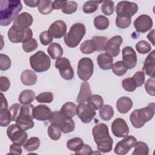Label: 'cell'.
<instances>
[{
  "label": "cell",
  "mask_w": 155,
  "mask_h": 155,
  "mask_svg": "<svg viewBox=\"0 0 155 155\" xmlns=\"http://www.w3.org/2000/svg\"><path fill=\"white\" fill-rule=\"evenodd\" d=\"M154 83L155 79L154 78H150L145 83V89L148 94L151 96H154L155 95L154 91Z\"/></svg>",
  "instance_id": "f5cc1de1"
},
{
  "label": "cell",
  "mask_w": 155,
  "mask_h": 155,
  "mask_svg": "<svg viewBox=\"0 0 155 155\" xmlns=\"http://www.w3.org/2000/svg\"><path fill=\"white\" fill-rule=\"evenodd\" d=\"M114 10V4L112 1H104L101 6V10L102 13L107 15L110 16L113 13Z\"/></svg>",
  "instance_id": "7dc6e473"
},
{
  "label": "cell",
  "mask_w": 155,
  "mask_h": 155,
  "mask_svg": "<svg viewBox=\"0 0 155 155\" xmlns=\"http://www.w3.org/2000/svg\"><path fill=\"white\" fill-rule=\"evenodd\" d=\"M136 49L140 54H146L149 53L151 50V46L150 43L146 41L142 40L139 41L135 45Z\"/></svg>",
  "instance_id": "7bdbcfd3"
},
{
  "label": "cell",
  "mask_w": 155,
  "mask_h": 155,
  "mask_svg": "<svg viewBox=\"0 0 155 155\" xmlns=\"http://www.w3.org/2000/svg\"><path fill=\"white\" fill-rule=\"evenodd\" d=\"M7 134L10 140L14 143L24 145L28 139L27 133L16 124H12L7 128Z\"/></svg>",
  "instance_id": "9c48e42d"
},
{
  "label": "cell",
  "mask_w": 155,
  "mask_h": 155,
  "mask_svg": "<svg viewBox=\"0 0 155 155\" xmlns=\"http://www.w3.org/2000/svg\"><path fill=\"white\" fill-rule=\"evenodd\" d=\"M36 100L39 103H51L53 100V95L51 92H43L36 96Z\"/></svg>",
  "instance_id": "c3c4849f"
},
{
  "label": "cell",
  "mask_w": 155,
  "mask_h": 155,
  "mask_svg": "<svg viewBox=\"0 0 155 155\" xmlns=\"http://www.w3.org/2000/svg\"><path fill=\"white\" fill-rule=\"evenodd\" d=\"M78 9V4L75 1H65V4L61 8L62 12L65 14L70 15L74 13Z\"/></svg>",
  "instance_id": "b9f144b4"
},
{
  "label": "cell",
  "mask_w": 155,
  "mask_h": 155,
  "mask_svg": "<svg viewBox=\"0 0 155 155\" xmlns=\"http://www.w3.org/2000/svg\"><path fill=\"white\" fill-rule=\"evenodd\" d=\"M113 73L118 76H122L127 72V68L124 65L122 61H119L113 64L112 66Z\"/></svg>",
  "instance_id": "ab89813d"
},
{
  "label": "cell",
  "mask_w": 155,
  "mask_h": 155,
  "mask_svg": "<svg viewBox=\"0 0 155 155\" xmlns=\"http://www.w3.org/2000/svg\"><path fill=\"white\" fill-rule=\"evenodd\" d=\"M94 65L89 58H81L78 64L77 73L80 79L87 81L91 77L94 71Z\"/></svg>",
  "instance_id": "ba28073f"
},
{
  "label": "cell",
  "mask_w": 155,
  "mask_h": 155,
  "mask_svg": "<svg viewBox=\"0 0 155 155\" xmlns=\"http://www.w3.org/2000/svg\"><path fill=\"white\" fill-rule=\"evenodd\" d=\"M99 67L104 70H108L112 68L113 59L107 53H101L97 58Z\"/></svg>",
  "instance_id": "d4e9b609"
},
{
  "label": "cell",
  "mask_w": 155,
  "mask_h": 155,
  "mask_svg": "<svg viewBox=\"0 0 155 155\" xmlns=\"http://www.w3.org/2000/svg\"><path fill=\"white\" fill-rule=\"evenodd\" d=\"M30 64L32 69L38 73L47 71L51 66L49 56L42 51H38L30 58Z\"/></svg>",
  "instance_id": "8992f818"
},
{
  "label": "cell",
  "mask_w": 155,
  "mask_h": 155,
  "mask_svg": "<svg viewBox=\"0 0 155 155\" xmlns=\"http://www.w3.org/2000/svg\"><path fill=\"white\" fill-rule=\"evenodd\" d=\"M102 1H88L85 2L83 5V12L85 13H92L96 12L99 7V4Z\"/></svg>",
  "instance_id": "60d3db41"
},
{
  "label": "cell",
  "mask_w": 155,
  "mask_h": 155,
  "mask_svg": "<svg viewBox=\"0 0 155 155\" xmlns=\"http://www.w3.org/2000/svg\"><path fill=\"white\" fill-rule=\"evenodd\" d=\"M76 108L77 106L75 104L68 102L62 106L60 113L67 118H72L76 114Z\"/></svg>",
  "instance_id": "4316f807"
},
{
  "label": "cell",
  "mask_w": 155,
  "mask_h": 155,
  "mask_svg": "<svg viewBox=\"0 0 155 155\" xmlns=\"http://www.w3.org/2000/svg\"><path fill=\"white\" fill-rule=\"evenodd\" d=\"M91 39L94 42L96 51H102L104 50V47L107 42V38L105 36H94L91 38Z\"/></svg>",
  "instance_id": "f6af8a7d"
},
{
  "label": "cell",
  "mask_w": 155,
  "mask_h": 155,
  "mask_svg": "<svg viewBox=\"0 0 155 155\" xmlns=\"http://www.w3.org/2000/svg\"><path fill=\"white\" fill-rule=\"evenodd\" d=\"M80 51L86 54H91L96 51V47L94 42L91 39L84 41L80 46Z\"/></svg>",
  "instance_id": "1f68e13d"
},
{
  "label": "cell",
  "mask_w": 155,
  "mask_h": 155,
  "mask_svg": "<svg viewBox=\"0 0 155 155\" xmlns=\"http://www.w3.org/2000/svg\"><path fill=\"white\" fill-rule=\"evenodd\" d=\"M8 103L6 98L4 97V95L2 94V93H1V105H0V109L3 108H8Z\"/></svg>",
  "instance_id": "6125c7cd"
},
{
  "label": "cell",
  "mask_w": 155,
  "mask_h": 155,
  "mask_svg": "<svg viewBox=\"0 0 155 155\" xmlns=\"http://www.w3.org/2000/svg\"><path fill=\"white\" fill-rule=\"evenodd\" d=\"M10 86L9 79L5 76L0 77V91L1 92L6 91L8 90Z\"/></svg>",
  "instance_id": "6f0895ef"
},
{
  "label": "cell",
  "mask_w": 155,
  "mask_h": 155,
  "mask_svg": "<svg viewBox=\"0 0 155 155\" xmlns=\"http://www.w3.org/2000/svg\"><path fill=\"white\" fill-rule=\"evenodd\" d=\"M40 0H25L24 1V3L27 6L30 7H38Z\"/></svg>",
  "instance_id": "91938a15"
},
{
  "label": "cell",
  "mask_w": 155,
  "mask_h": 155,
  "mask_svg": "<svg viewBox=\"0 0 155 155\" xmlns=\"http://www.w3.org/2000/svg\"><path fill=\"white\" fill-rule=\"evenodd\" d=\"M122 85L123 88L125 91H127L129 92L134 91L137 88L136 82L134 81V80L132 77L127 78L123 79L122 82Z\"/></svg>",
  "instance_id": "bcb514c9"
},
{
  "label": "cell",
  "mask_w": 155,
  "mask_h": 155,
  "mask_svg": "<svg viewBox=\"0 0 155 155\" xmlns=\"http://www.w3.org/2000/svg\"><path fill=\"white\" fill-rule=\"evenodd\" d=\"M93 24L96 29L99 30H104L108 27L110 22L109 19L106 16L99 15L94 18Z\"/></svg>",
  "instance_id": "4dcf8cb0"
},
{
  "label": "cell",
  "mask_w": 155,
  "mask_h": 155,
  "mask_svg": "<svg viewBox=\"0 0 155 155\" xmlns=\"http://www.w3.org/2000/svg\"><path fill=\"white\" fill-rule=\"evenodd\" d=\"M76 154H84V155H90L93 153V150L91 147L87 144L84 143L82 147L76 151L74 152Z\"/></svg>",
  "instance_id": "9f6ffc18"
},
{
  "label": "cell",
  "mask_w": 155,
  "mask_h": 155,
  "mask_svg": "<svg viewBox=\"0 0 155 155\" xmlns=\"http://www.w3.org/2000/svg\"><path fill=\"white\" fill-rule=\"evenodd\" d=\"M92 133L99 151L106 153L112 150L113 140L109 134L106 124L101 123L95 125L93 128Z\"/></svg>",
  "instance_id": "7a4b0ae2"
},
{
  "label": "cell",
  "mask_w": 155,
  "mask_h": 155,
  "mask_svg": "<svg viewBox=\"0 0 155 155\" xmlns=\"http://www.w3.org/2000/svg\"><path fill=\"white\" fill-rule=\"evenodd\" d=\"M53 114L50 108L44 104H40L34 108L33 118L41 121L50 120Z\"/></svg>",
  "instance_id": "ffe728a7"
},
{
  "label": "cell",
  "mask_w": 155,
  "mask_h": 155,
  "mask_svg": "<svg viewBox=\"0 0 155 155\" xmlns=\"http://www.w3.org/2000/svg\"><path fill=\"white\" fill-rule=\"evenodd\" d=\"M12 121V116L9 110L7 108L0 109V125L7 127Z\"/></svg>",
  "instance_id": "74e56055"
},
{
  "label": "cell",
  "mask_w": 155,
  "mask_h": 155,
  "mask_svg": "<svg viewBox=\"0 0 155 155\" xmlns=\"http://www.w3.org/2000/svg\"><path fill=\"white\" fill-rule=\"evenodd\" d=\"M154 112V103H150L146 107L134 110L130 115V120L134 128H140L153 119Z\"/></svg>",
  "instance_id": "3957f363"
},
{
  "label": "cell",
  "mask_w": 155,
  "mask_h": 155,
  "mask_svg": "<svg viewBox=\"0 0 155 155\" xmlns=\"http://www.w3.org/2000/svg\"><path fill=\"white\" fill-rule=\"evenodd\" d=\"M88 104L93 110H97L101 108L104 104L103 98L98 94H93L88 101Z\"/></svg>",
  "instance_id": "e575fe53"
},
{
  "label": "cell",
  "mask_w": 155,
  "mask_h": 155,
  "mask_svg": "<svg viewBox=\"0 0 155 155\" xmlns=\"http://www.w3.org/2000/svg\"><path fill=\"white\" fill-rule=\"evenodd\" d=\"M47 134L51 139L58 140L61 137L62 131L58 126L54 124H50L47 129Z\"/></svg>",
  "instance_id": "d590c367"
},
{
  "label": "cell",
  "mask_w": 155,
  "mask_h": 155,
  "mask_svg": "<svg viewBox=\"0 0 155 155\" xmlns=\"http://www.w3.org/2000/svg\"><path fill=\"white\" fill-rule=\"evenodd\" d=\"M131 22V18L117 16L116 18V25L117 27L124 29L130 26Z\"/></svg>",
  "instance_id": "f907efd6"
},
{
  "label": "cell",
  "mask_w": 155,
  "mask_h": 155,
  "mask_svg": "<svg viewBox=\"0 0 155 155\" xmlns=\"http://www.w3.org/2000/svg\"><path fill=\"white\" fill-rule=\"evenodd\" d=\"M91 95L92 94L90 84L88 82L84 81L81 85L80 91L78 95L76 101L78 103L87 102Z\"/></svg>",
  "instance_id": "603a6c76"
},
{
  "label": "cell",
  "mask_w": 155,
  "mask_h": 155,
  "mask_svg": "<svg viewBox=\"0 0 155 155\" xmlns=\"http://www.w3.org/2000/svg\"><path fill=\"white\" fill-rule=\"evenodd\" d=\"M96 111L88 104L79 103L77 106L76 114L81 120L85 124L90 123L96 116Z\"/></svg>",
  "instance_id": "7c38bea8"
},
{
  "label": "cell",
  "mask_w": 155,
  "mask_h": 155,
  "mask_svg": "<svg viewBox=\"0 0 155 155\" xmlns=\"http://www.w3.org/2000/svg\"><path fill=\"white\" fill-rule=\"evenodd\" d=\"M47 52L51 59H58L63 54V48L61 45L57 42H53L47 48Z\"/></svg>",
  "instance_id": "83f0119b"
},
{
  "label": "cell",
  "mask_w": 155,
  "mask_h": 155,
  "mask_svg": "<svg viewBox=\"0 0 155 155\" xmlns=\"http://www.w3.org/2000/svg\"><path fill=\"white\" fill-rule=\"evenodd\" d=\"M55 67L59 70L62 78L65 80H71L74 77V71L70 61L66 58H60L56 60Z\"/></svg>",
  "instance_id": "8fae6325"
},
{
  "label": "cell",
  "mask_w": 155,
  "mask_h": 155,
  "mask_svg": "<svg viewBox=\"0 0 155 155\" xmlns=\"http://www.w3.org/2000/svg\"><path fill=\"white\" fill-rule=\"evenodd\" d=\"M84 144V141L80 137H74L71 139H69L67 142V148L73 151H78Z\"/></svg>",
  "instance_id": "f35d334b"
},
{
  "label": "cell",
  "mask_w": 155,
  "mask_h": 155,
  "mask_svg": "<svg viewBox=\"0 0 155 155\" xmlns=\"http://www.w3.org/2000/svg\"><path fill=\"white\" fill-rule=\"evenodd\" d=\"M122 42L123 39L119 35H116L110 38L107 41L104 47L105 53L112 58L118 56L120 52V46L122 44Z\"/></svg>",
  "instance_id": "9a60e30c"
},
{
  "label": "cell",
  "mask_w": 155,
  "mask_h": 155,
  "mask_svg": "<svg viewBox=\"0 0 155 155\" xmlns=\"http://www.w3.org/2000/svg\"><path fill=\"white\" fill-rule=\"evenodd\" d=\"M51 124L58 126L62 132L64 133H69L74 131L75 124L71 118H67L64 117L60 111H55L53 112L52 116L50 119Z\"/></svg>",
  "instance_id": "52a82bcc"
},
{
  "label": "cell",
  "mask_w": 155,
  "mask_h": 155,
  "mask_svg": "<svg viewBox=\"0 0 155 155\" xmlns=\"http://www.w3.org/2000/svg\"><path fill=\"white\" fill-rule=\"evenodd\" d=\"M136 82L137 87L142 86L145 82V73L143 71H138L132 77Z\"/></svg>",
  "instance_id": "11a10c76"
},
{
  "label": "cell",
  "mask_w": 155,
  "mask_h": 155,
  "mask_svg": "<svg viewBox=\"0 0 155 155\" xmlns=\"http://www.w3.org/2000/svg\"><path fill=\"white\" fill-rule=\"evenodd\" d=\"M133 107L132 100L127 96H123L118 99L116 102V108L117 111L122 114L128 113Z\"/></svg>",
  "instance_id": "cb8c5ba5"
},
{
  "label": "cell",
  "mask_w": 155,
  "mask_h": 155,
  "mask_svg": "<svg viewBox=\"0 0 155 155\" xmlns=\"http://www.w3.org/2000/svg\"><path fill=\"white\" fill-rule=\"evenodd\" d=\"M40 140L37 137H31L24 144V148L27 151H35L39 147Z\"/></svg>",
  "instance_id": "836d02e7"
},
{
  "label": "cell",
  "mask_w": 155,
  "mask_h": 155,
  "mask_svg": "<svg viewBox=\"0 0 155 155\" xmlns=\"http://www.w3.org/2000/svg\"><path fill=\"white\" fill-rule=\"evenodd\" d=\"M137 143V139L133 136H127L119 141L114 147V151L117 155H124L134 147Z\"/></svg>",
  "instance_id": "5bb4252c"
},
{
  "label": "cell",
  "mask_w": 155,
  "mask_h": 155,
  "mask_svg": "<svg viewBox=\"0 0 155 155\" xmlns=\"http://www.w3.org/2000/svg\"><path fill=\"white\" fill-rule=\"evenodd\" d=\"M66 1H53L52 7L53 9L58 10L59 8H61L64 4H65Z\"/></svg>",
  "instance_id": "94428289"
},
{
  "label": "cell",
  "mask_w": 155,
  "mask_h": 155,
  "mask_svg": "<svg viewBox=\"0 0 155 155\" xmlns=\"http://www.w3.org/2000/svg\"><path fill=\"white\" fill-rule=\"evenodd\" d=\"M122 62L127 69L133 68L137 64V55L134 50L130 46L124 47L122 50Z\"/></svg>",
  "instance_id": "d6986e66"
},
{
  "label": "cell",
  "mask_w": 155,
  "mask_h": 155,
  "mask_svg": "<svg viewBox=\"0 0 155 155\" xmlns=\"http://www.w3.org/2000/svg\"><path fill=\"white\" fill-rule=\"evenodd\" d=\"M86 32L85 25L78 22L73 24L69 31L64 35V42L67 46L70 48L77 47Z\"/></svg>",
  "instance_id": "277c9868"
},
{
  "label": "cell",
  "mask_w": 155,
  "mask_h": 155,
  "mask_svg": "<svg viewBox=\"0 0 155 155\" xmlns=\"http://www.w3.org/2000/svg\"><path fill=\"white\" fill-rule=\"evenodd\" d=\"M111 131L117 137L127 136L129 133V128L125 120L122 118L115 119L111 124Z\"/></svg>",
  "instance_id": "ac0fdd59"
},
{
  "label": "cell",
  "mask_w": 155,
  "mask_h": 155,
  "mask_svg": "<svg viewBox=\"0 0 155 155\" xmlns=\"http://www.w3.org/2000/svg\"><path fill=\"white\" fill-rule=\"evenodd\" d=\"M134 147L132 155H148L149 154V148L147 144L143 142H137Z\"/></svg>",
  "instance_id": "8d00e7d4"
},
{
  "label": "cell",
  "mask_w": 155,
  "mask_h": 155,
  "mask_svg": "<svg viewBox=\"0 0 155 155\" xmlns=\"http://www.w3.org/2000/svg\"><path fill=\"white\" fill-rule=\"evenodd\" d=\"M33 105L29 104L21 106L19 116L16 120V124L24 131H27L34 127L33 120Z\"/></svg>",
  "instance_id": "5b68a950"
},
{
  "label": "cell",
  "mask_w": 155,
  "mask_h": 155,
  "mask_svg": "<svg viewBox=\"0 0 155 155\" xmlns=\"http://www.w3.org/2000/svg\"><path fill=\"white\" fill-rule=\"evenodd\" d=\"M33 21V17L30 13L23 12L14 20L13 24L11 27L18 31H24L31 25Z\"/></svg>",
  "instance_id": "2e32d148"
},
{
  "label": "cell",
  "mask_w": 155,
  "mask_h": 155,
  "mask_svg": "<svg viewBox=\"0 0 155 155\" xmlns=\"http://www.w3.org/2000/svg\"><path fill=\"white\" fill-rule=\"evenodd\" d=\"M22 8L21 1L1 0L0 1V25L7 26L15 20Z\"/></svg>",
  "instance_id": "6da1fadb"
},
{
  "label": "cell",
  "mask_w": 155,
  "mask_h": 155,
  "mask_svg": "<svg viewBox=\"0 0 155 155\" xmlns=\"http://www.w3.org/2000/svg\"><path fill=\"white\" fill-rule=\"evenodd\" d=\"M12 61L10 58L3 53L0 54V70L2 71H6L11 67Z\"/></svg>",
  "instance_id": "681fc988"
},
{
  "label": "cell",
  "mask_w": 155,
  "mask_h": 155,
  "mask_svg": "<svg viewBox=\"0 0 155 155\" xmlns=\"http://www.w3.org/2000/svg\"><path fill=\"white\" fill-rule=\"evenodd\" d=\"M36 99L35 93L31 90H25L19 96V102L23 105L29 104Z\"/></svg>",
  "instance_id": "f1b7e54d"
},
{
  "label": "cell",
  "mask_w": 155,
  "mask_h": 155,
  "mask_svg": "<svg viewBox=\"0 0 155 155\" xmlns=\"http://www.w3.org/2000/svg\"><path fill=\"white\" fill-rule=\"evenodd\" d=\"M22 151V150L21 146L18 144L13 143L10 146V154H21Z\"/></svg>",
  "instance_id": "680465c9"
},
{
  "label": "cell",
  "mask_w": 155,
  "mask_h": 155,
  "mask_svg": "<svg viewBox=\"0 0 155 155\" xmlns=\"http://www.w3.org/2000/svg\"><path fill=\"white\" fill-rule=\"evenodd\" d=\"M133 25L137 31L145 33L152 28L153 22L150 16L143 14L139 16L134 20Z\"/></svg>",
  "instance_id": "e0dca14e"
},
{
  "label": "cell",
  "mask_w": 155,
  "mask_h": 155,
  "mask_svg": "<svg viewBox=\"0 0 155 155\" xmlns=\"http://www.w3.org/2000/svg\"><path fill=\"white\" fill-rule=\"evenodd\" d=\"M147 38L151 42L153 45H154V30H152L147 35Z\"/></svg>",
  "instance_id": "be15d7a7"
},
{
  "label": "cell",
  "mask_w": 155,
  "mask_h": 155,
  "mask_svg": "<svg viewBox=\"0 0 155 155\" xmlns=\"http://www.w3.org/2000/svg\"><path fill=\"white\" fill-rule=\"evenodd\" d=\"M7 36L9 41L13 43H23L27 40L32 38L33 32L30 28L24 31H18L10 27L8 30Z\"/></svg>",
  "instance_id": "4fadbf2b"
},
{
  "label": "cell",
  "mask_w": 155,
  "mask_h": 155,
  "mask_svg": "<svg viewBox=\"0 0 155 155\" xmlns=\"http://www.w3.org/2000/svg\"><path fill=\"white\" fill-rule=\"evenodd\" d=\"M21 105L18 103L13 104L10 107V108L8 110L11 114L12 121L16 122L18 117L19 116L20 112H21Z\"/></svg>",
  "instance_id": "816d5d0a"
},
{
  "label": "cell",
  "mask_w": 155,
  "mask_h": 155,
  "mask_svg": "<svg viewBox=\"0 0 155 155\" xmlns=\"http://www.w3.org/2000/svg\"><path fill=\"white\" fill-rule=\"evenodd\" d=\"M138 10V5L136 3L122 1L117 3L116 7V12L117 16L130 18L134 16Z\"/></svg>",
  "instance_id": "30bf717a"
},
{
  "label": "cell",
  "mask_w": 155,
  "mask_h": 155,
  "mask_svg": "<svg viewBox=\"0 0 155 155\" xmlns=\"http://www.w3.org/2000/svg\"><path fill=\"white\" fill-rule=\"evenodd\" d=\"M99 114L102 120L108 121L114 116V110L110 105H103L102 107L99 108Z\"/></svg>",
  "instance_id": "f546056e"
},
{
  "label": "cell",
  "mask_w": 155,
  "mask_h": 155,
  "mask_svg": "<svg viewBox=\"0 0 155 155\" xmlns=\"http://www.w3.org/2000/svg\"><path fill=\"white\" fill-rule=\"evenodd\" d=\"M53 38L51 36V35L47 31H42L39 35V39L41 43L43 45H47L51 43L53 41Z\"/></svg>",
  "instance_id": "db71d44e"
},
{
  "label": "cell",
  "mask_w": 155,
  "mask_h": 155,
  "mask_svg": "<svg viewBox=\"0 0 155 155\" xmlns=\"http://www.w3.org/2000/svg\"><path fill=\"white\" fill-rule=\"evenodd\" d=\"M48 31L53 38L56 39L61 38L66 34L67 25L62 20L56 21L50 25Z\"/></svg>",
  "instance_id": "44dd1931"
},
{
  "label": "cell",
  "mask_w": 155,
  "mask_h": 155,
  "mask_svg": "<svg viewBox=\"0 0 155 155\" xmlns=\"http://www.w3.org/2000/svg\"><path fill=\"white\" fill-rule=\"evenodd\" d=\"M53 1L50 0H42L38 5V11L42 15H48L52 12Z\"/></svg>",
  "instance_id": "d6a6232c"
},
{
  "label": "cell",
  "mask_w": 155,
  "mask_h": 155,
  "mask_svg": "<svg viewBox=\"0 0 155 155\" xmlns=\"http://www.w3.org/2000/svg\"><path fill=\"white\" fill-rule=\"evenodd\" d=\"M38 48V42L35 38H31L22 43L23 50L26 53H30Z\"/></svg>",
  "instance_id": "ee69618b"
},
{
  "label": "cell",
  "mask_w": 155,
  "mask_h": 155,
  "mask_svg": "<svg viewBox=\"0 0 155 155\" xmlns=\"http://www.w3.org/2000/svg\"><path fill=\"white\" fill-rule=\"evenodd\" d=\"M155 51L153 50L145 58L142 71L151 78H154V68H155Z\"/></svg>",
  "instance_id": "7402d4cb"
},
{
  "label": "cell",
  "mask_w": 155,
  "mask_h": 155,
  "mask_svg": "<svg viewBox=\"0 0 155 155\" xmlns=\"http://www.w3.org/2000/svg\"><path fill=\"white\" fill-rule=\"evenodd\" d=\"M36 73L31 70H25L21 74V81L25 85H33L37 81Z\"/></svg>",
  "instance_id": "484cf974"
}]
</instances>
